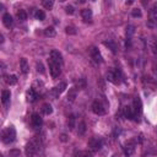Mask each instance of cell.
<instances>
[{
	"instance_id": "obj_1",
	"label": "cell",
	"mask_w": 157,
	"mask_h": 157,
	"mask_svg": "<svg viewBox=\"0 0 157 157\" xmlns=\"http://www.w3.org/2000/svg\"><path fill=\"white\" fill-rule=\"evenodd\" d=\"M41 148V140L38 136H34L32 140H29L26 144L25 147V152L27 157H34V155L39 151Z\"/></svg>"
},
{
	"instance_id": "obj_2",
	"label": "cell",
	"mask_w": 157,
	"mask_h": 157,
	"mask_svg": "<svg viewBox=\"0 0 157 157\" xmlns=\"http://www.w3.org/2000/svg\"><path fill=\"white\" fill-rule=\"evenodd\" d=\"M15 138H16V130H15L14 126H9L3 130L1 133V140L4 144H11L15 141Z\"/></svg>"
},
{
	"instance_id": "obj_3",
	"label": "cell",
	"mask_w": 157,
	"mask_h": 157,
	"mask_svg": "<svg viewBox=\"0 0 157 157\" xmlns=\"http://www.w3.org/2000/svg\"><path fill=\"white\" fill-rule=\"evenodd\" d=\"M49 72H50V75L53 79H57L59 77V75H60V72H62V69H60V64H58L55 62H53L52 59H49Z\"/></svg>"
},
{
	"instance_id": "obj_4",
	"label": "cell",
	"mask_w": 157,
	"mask_h": 157,
	"mask_svg": "<svg viewBox=\"0 0 157 157\" xmlns=\"http://www.w3.org/2000/svg\"><path fill=\"white\" fill-rule=\"evenodd\" d=\"M92 112L97 115H103L106 114V107H104V104L101 101L97 100L92 103Z\"/></svg>"
},
{
	"instance_id": "obj_5",
	"label": "cell",
	"mask_w": 157,
	"mask_h": 157,
	"mask_svg": "<svg viewBox=\"0 0 157 157\" xmlns=\"http://www.w3.org/2000/svg\"><path fill=\"white\" fill-rule=\"evenodd\" d=\"M107 79H108V81L113 82V84H119L120 79H122V74L119 70H109L107 72Z\"/></svg>"
},
{
	"instance_id": "obj_6",
	"label": "cell",
	"mask_w": 157,
	"mask_h": 157,
	"mask_svg": "<svg viewBox=\"0 0 157 157\" xmlns=\"http://www.w3.org/2000/svg\"><path fill=\"white\" fill-rule=\"evenodd\" d=\"M88 147L91 148L92 151H98L101 150V147H102V140L101 139H97V138H92L91 140L88 141Z\"/></svg>"
},
{
	"instance_id": "obj_7",
	"label": "cell",
	"mask_w": 157,
	"mask_h": 157,
	"mask_svg": "<svg viewBox=\"0 0 157 157\" xmlns=\"http://www.w3.org/2000/svg\"><path fill=\"white\" fill-rule=\"evenodd\" d=\"M31 123L33 125V128L38 129V128H41L42 124H43V119H42V117L38 113H33L32 117H31Z\"/></svg>"
},
{
	"instance_id": "obj_8",
	"label": "cell",
	"mask_w": 157,
	"mask_h": 157,
	"mask_svg": "<svg viewBox=\"0 0 157 157\" xmlns=\"http://www.w3.org/2000/svg\"><path fill=\"white\" fill-rule=\"evenodd\" d=\"M90 54H91V58L93 59V62H96V63H101L102 62L101 53L96 47H92L91 49H90Z\"/></svg>"
},
{
	"instance_id": "obj_9",
	"label": "cell",
	"mask_w": 157,
	"mask_h": 157,
	"mask_svg": "<svg viewBox=\"0 0 157 157\" xmlns=\"http://www.w3.org/2000/svg\"><path fill=\"white\" fill-rule=\"evenodd\" d=\"M50 59L53 62H55V63H58V64H63V57H62V54L59 53L58 50H52L50 52Z\"/></svg>"
},
{
	"instance_id": "obj_10",
	"label": "cell",
	"mask_w": 157,
	"mask_h": 157,
	"mask_svg": "<svg viewBox=\"0 0 157 157\" xmlns=\"http://www.w3.org/2000/svg\"><path fill=\"white\" fill-rule=\"evenodd\" d=\"M3 24L5 25V27H7V28H10L12 25H14V19H12V16L10 14H4V16H3Z\"/></svg>"
},
{
	"instance_id": "obj_11",
	"label": "cell",
	"mask_w": 157,
	"mask_h": 157,
	"mask_svg": "<svg viewBox=\"0 0 157 157\" xmlns=\"http://www.w3.org/2000/svg\"><path fill=\"white\" fill-rule=\"evenodd\" d=\"M81 16L84 19V21H90L92 19V10L91 9H82L81 10Z\"/></svg>"
},
{
	"instance_id": "obj_12",
	"label": "cell",
	"mask_w": 157,
	"mask_h": 157,
	"mask_svg": "<svg viewBox=\"0 0 157 157\" xmlns=\"http://www.w3.org/2000/svg\"><path fill=\"white\" fill-rule=\"evenodd\" d=\"M20 69H21V72L22 74H27L28 70H29V66H28V63H27V59L22 58L20 60Z\"/></svg>"
},
{
	"instance_id": "obj_13",
	"label": "cell",
	"mask_w": 157,
	"mask_h": 157,
	"mask_svg": "<svg viewBox=\"0 0 157 157\" xmlns=\"http://www.w3.org/2000/svg\"><path fill=\"white\" fill-rule=\"evenodd\" d=\"M134 152H135V146H134L133 144H128V145H125V147H124V153H125V156H133L134 155Z\"/></svg>"
},
{
	"instance_id": "obj_14",
	"label": "cell",
	"mask_w": 157,
	"mask_h": 157,
	"mask_svg": "<svg viewBox=\"0 0 157 157\" xmlns=\"http://www.w3.org/2000/svg\"><path fill=\"white\" fill-rule=\"evenodd\" d=\"M10 97H11V93H10V91H7V90H4L3 91V93H1V102H3V104H6L9 103V101H10Z\"/></svg>"
},
{
	"instance_id": "obj_15",
	"label": "cell",
	"mask_w": 157,
	"mask_h": 157,
	"mask_svg": "<svg viewBox=\"0 0 157 157\" xmlns=\"http://www.w3.org/2000/svg\"><path fill=\"white\" fill-rule=\"evenodd\" d=\"M124 113H125V117L128 119H133L134 117H135V112H134V108L133 107H125L124 109Z\"/></svg>"
},
{
	"instance_id": "obj_16",
	"label": "cell",
	"mask_w": 157,
	"mask_h": 157,
	"mask_svg": "<svg viewBox=\"0 0 157 157\" xmlns=\"http://www.w3.org/2000/svg\"><path fill=\"white\" fill-rule=\"evenodd\" d=\"M27 97H28V101L29 102H34L37 98H38V95H37V92L34 91V88H31L27 92Z\"/></svg>"
},
{
	"instance_id": "obj_17",
	"label": "cell",
	"mask_w": 157,
	"mask_h": 157,
	"mask_svg": "<svg viewBox=\"0 0 157 157\" xmlns=\"http://www.w3.org/2000/svg\"><path fill=\"white\" fill-rule=\"evenodd\" d=\"M52 112H53V108H52V106L49 103H46V104H43V106H42V113L44 115L52 114Z\"/></svg>"
},
{
	"instance_id": "obj_18",
	"label": "cell",
	"mask_w": 157,
	"mask_h": 157,
	"mask_svg": "<svg viewBox=\"0 0 157 157\" xmlns=\"http://www.w3.org/2000/svg\"><path fill=\"white\" fill-rule=\"evenodd\" d=\"M76 95H77L76 88H75V87L70 88V90H69V93H68V101L74 102V101H75V98H76Z\"/></svg>"
},
{
	"instance_id": "obj_19",
	"label": "cell",
	"mask_w": 157,
	"mask_h": 157,
	"mask_svg": "<svg viewBox=\"0 0 157 157\" xmlns=\"http://www.w3.org/2000/svg\"><path fill=\"white\" fill-rule=\"evenodd\" d=\"M104 46H107L112 52H113V53H117V44L112 39H108V41L104 42Z\"/></svg>"
},
{
	"instance_id": "obj_20",
	"label": "cell",
	"mask_w": 157,
	"mask_h": 157,
	"mask_svg": "<svg viewBox=\"0 0 157 157\" xmlns=\"http://www.w3.org/2000/svg\"><path fill=\"white\" fill-rule=\"evenodd\" d=\"M134 112H135V114H138V113H140L141 112V102H140V100L139 98H135L134 100Z\"/></svg>"
},
{
	"instance_id": "obj_21",
	"label": "cell",
	"mask_w": 157,
	"mask_h": 157,
	"mask_svg": "<svg viewBox=\"0 0 157 157\" xmlns=\"http://www.w3.org/2000/svg\"><path fill=\"white\" fill-rule=\"evenodd\" d=\"M57 34V32H55V29L53 28V27H47L46 29H44V36L46 37H54Z\"/></svg>"
},
{
	"instance_id": "obj_22",
	"label": "cell",
	"mask_w": 157,
	"mask_h": 157,
	"mask_svg": "<svg viewBox=\"0 0 157 157\" xmlns=\"http://www.w3.org/2000/svg\"><path fill=\"white\" fill-rule=\"evenodd\" d=\"M5 81H6V84H7V85L12 86V85H15V84L17 82V77L15 76V75H9V76H6Z\"/></svg>"
},
{
	"instance_id": "obj_23",
	"label": "cell",
	"mask_w": 157,
	"mask_h": 157,
	"mask_svg": "<svg viewBox=\"0 0 157 157\" xmlns=\"http://www.w3.org/2000/svg\"><path fill=\"white\" fill-rule=\"evenodd\" d=\"M85 131H86V124H85V122H80L79 123V128H77L79 135H84Z\"/></svg>"
},
{
	"instance_id": "obj_24",
	"label": "cell",
	"mask_w": 157,
	"mask_h": 157,
	"mask_svg": "<svg viewBox=\"0 0 157 157\" xmlns=\"http://www.w3.org/2000/svg\"><path fill=\"white\" fill-rule=\"evenodd\" d=\"M34 16L37 20H39V21H43L44 19H46V14H44L43 10H37L36 14H34Z\"/></svg>"
},
{
	"instance_id": "obj_25",
	"label": "cell",
	"mask_w": 157,
	"mask_h": 157,
	"mask_svg": "<svg viewBox=\"0 0 157 157\" xmlns=\"http://www.w3.org/2000/svg\"><path fill=\"white\" fill-rule=\"evenodd\" d=\"M17 19L20 20V21H25V20H27V14H26V11L25 10H20V11H17Z\"/></svg>"
},
{
	"instance_id": "obj_26",
	"label": "cell",
	"mask_w": 157,
	"mask_h": 157,
	"mask_svg": "<svg viewBox=\"0 0 157 157\" xmlns=\"http://www.w3.org/2000/svg\"><path fill=\"white\" fill-rule=\"evenodd\" d=\"M68 126H69L70 130H72L74 128H75V117H74V115L69 117V119H68Z\"/></svg>"
},
{
	"instance_id": "obj_27",
	"label": "cell",
	"mask_w": 157,
	"mask_h": 157,
	"mask_svg": "<svg viewBox=\"0 0 157 157\" xmlns=\"http://www.w3.org/2000/svg\"><path fill=\"white\" fill-rule=\"evenodd\" d=\"M150 15H151V17L157 16V1L153 3V5L151 6V9H150Z\"/></svg>"
},
{
	"instance_id": "obj_28",
	"label": "cell",
	"mask_w": 157,
	"mask_h": 157,
	"mask_svg": "<svg viewBox=\"0 0 157 157\" xmlns=\"http://www.w3.org/2000/svg\"><path fill=\"white\" fill-rule=\"evenodd\" d=\"M76 85L80 90H84L86 87V81L84 79H79V81H76Z\"/></svg>"
},
{
	"instance_id": "obj_29",
	"label": "cell",
	"mask_w": 157,
	"mask_h": 157,
	"mask_svg": "<svg viewBox=\"0 0 157 157\" xmlns=\"http://www.w3.org/2000/svg\"><path fill=\"white\" fill-rule=\"evenodd\" d=\"M42 4H43V6L46 7V9L49 10V9H52V7H53V4H54V3H53V1H49V0H44Z\"/></svg>"
},
{
	"instance_id": "obj_30",
	"label": "cell",
	"mask_w": 157,
	"mask_h": 157,
	"mask_svg": "<svg viewBox=\"0 0 157 157\" xmlns=\"http://www.w3.org/2000/svg\"><path fill=\"white\" fill-rule=\"evenodd\" d=\"M131 15H133V17H141V10L140 9H133Z\"/></svg>"
},
{
	"instance_id": "obj_31",
	"label": "cell",
	"mask_w": 157,
	"mask_h": 157,
	"mask_svg": "<svg viewBox=\"0 0 157 157\" xmlns=\"http://www.w3.org/2000/svg\"><path fill=\"white\" fill-rule=\"evenodd\" d=\"M151 48H152V52H153V53L157 54V41H156V39L151 41Z\"/></svg>"
},
{
	"instance_id": "obj_32",
	"label": "cell",
	"mask_w": 157,
	"mask_h": 157,
	"mask_svg": "<svg viewBox=\"0 0 157 157\" xmlns=\"http://www.w3.org/2000/svg\"><path fill=\"white\" fill-rule=\"evenodd\" d=\"M66 33H68V34H75L76 31H75V28H74V27L68 26V27H66Z\"/></svg>"
},
{
	"instance_id": "obj_33",
	"label": "cell",
	"mask_w": 157,
	"mask_h": 157,
	"mask_svg": "<svg viewBox=\"0 0 157 157\" xmlns=\"http://www.w3.org/2000/svg\"><path fill=\"white\" fill-rule=\"evenodd\" d=\"M65 11H66V14H69V15H72L74 14V6H71V5H68L66 6V9H65Z\"/></svg>"
},
{
	"instance_id": "obj_34",
	"label": "cell",
	"mask_w": 157,
	"mask_h": 157,
	"mask_svg": "<svg viewBox=\"0 0 157 157\" xmlns=\"http://www.w3.org/2000/svg\"><path fill=\"white\" fill-rule=\"evenodd\" d=\"M37 71L41 72V74H44V68H43L42 63H37Z\"/></svg>"
},
{
	"instance_id": "obj_35",
	"label": "cell",
	"mask_w": 157,
	"mask_h": 157,
	"mask_svg": "<svg viewBox=\"0 0 157 157\" xmlns=\"http://www.w3.org/2000/svg\"><path fill=\"white\" fill-rule=\"evenodd\" d=\"M10 157H20V151L19 150H11L10 151Z\"/></svg>"
},
{
	"instance_id": "obj_36",
	"label": "cell",
	"mask_w": 157,
	"mask_h": 157,
	"mask_svg": "<svg viewBox=\"0 0 157 157\" xmlns=\"http://www.w3.org/2000/svg\"><path fill=\"white\" fill-rule=\"evenodd\" d=\"M133 33H134V26H128V27H126V34L131 36Z\"/></svg>"
},
{
	"instance_id": "obj_37",
	"label": "cell",
	"mask_w": 157,
	"mask_h": 157,
	"mask_svg": "<svg viewBox=\"0 0 157 157\" xmlns=\"http://www.w3.org/2000/svg\"><path fill=\"white\" fill-rule=\"evenodd\" d=\"M60 140L65 143V141H68V136H66L65 134H62V135H60Z\"/></svg>"
},
{
	"instance_id": "obj_38",
	"label": "cell",
	"mask_w": 157,
	"mask_h": 157,
	"mask_svg": "<svg viewBox=\"0 0 157 157\" xmlns=\"http://www.w3.org/2000/svg\"><path fill=\"white\" fill-rule=\"evenodd\" d=\"M85 157H90V156H85Z\"/></svg>"
}]
</instances>
